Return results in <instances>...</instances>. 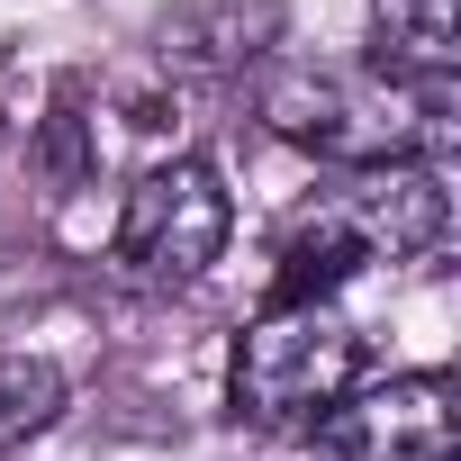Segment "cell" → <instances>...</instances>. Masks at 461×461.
I'll return each instance as SVG.
<instances>
[{
	"mask_svg": "<svg viewBox=\"0 0 461 461\" xmlns=\"http://www.w3.org/2000/svg\"><path fill=\"white\" fill-rule=\"evenodd\" d=\"M254 109L281 145L344 163V172L443 163V145H452V91H398L380 73H335V64H281Z\"/></svg>",
	"mask_w": 461,
	"mask_h": 461,
	"instance_id": "1",
	"label": "cell"
},
{
	"mask_svg": "<svg viewBox=\"0 0 461 461\" xmlns=\"http://www.w3.org/2000/svg\"><path fill=\"white\" fill-rule=\"evenodd\" d=\"M362 380V335L335 299L317 308H263L236 335V362H226V398L254 434H299L317 425L344 389Z\"/></svg>",
	"mask_w": 461,
	"mask_h": 461,
	"instance_id": "2",
	"label": "cell"
},
{
	"mask_svg": "<svg viewBox=\"0 0 461 461\" xmlns=\"http://www.w3.org/2000/svg\"><path fill=\"white\" fill-rule=\"evenodd\" d=\"M236 236V199H226L208 154H172L154 172H136V190L118 199V263L145 290H190L208 281V263Z\"/></svg>",
	"mask_w": 461,
	"mask_h": 461,
	"instance_id": "3",
	"label": "cell"
},
{
	"mask_svg": "<svg viewBox=\"0 0 461 461\" xmlns=\"http://www.w3.org/2000/svg\"><path fill=\"white\" fill-rule=\"evenodd\" d=\"M308 461H452V380L398 371V380L344 389L308 425Z\"/></svg>",
	"mask_w": 461,
	"mask_h": 461,
	"instance_id": "4",
	"label": "cell"
},
{
	"mask_svg": "<svg viewBox=\"0 0 461 461\" xmlns=\"http://www.w3.org/2000/svg\"><path fill=\"white\" fill-rule=\"evenodd\" d=\"M326 199L353 217V236L371 245V263H416V254L443 245V226H452L443 163H371V172H344Z\"/></svg>",
	"mask_w": 461,
	"mask_h": 461,
	"instance_id": "5",
	"label": "cell"
},
{
	"mask_svg": "<svg viewBox=\"0 0 461 461\" xmlns=\"http://www.w3.org/2000/svg\"><path fill=\"white\" fill-rule=\"evenodd\" d=\"M154 46L172 73H245L281 46V0H181Z\"/></svg>",
	"mask_w": 461,
	"mask_h": 461,
	"instance_id": "6",
	"label": "cell"
},
{
	"mask_svg": "<svg viewBox=\"0 0 461 461\" xmlns=\"http://www.w3.org/2000/svg\"><path fill=\"white\" fill-rule=\"evenodd\" d=\"M371 73L398 91H452L461 0H371Z\"/></svg>",
	"mask_w": 461,
	"mask_h": 461,
	"instance_id": "7",
	"label": "cell"
},
{
	"mask_svg": "<svg viewBox=\"0 0 461 461\" xmlns=\"http://www.w3.org/2000/svg\"><path fill=\"white\" fill-rule=\"evenodd\" d=\"M64 416V371L46 353H0V461Z\"/></svg>",
	"mask_w": 461,
	"mask_h": 461,
	"instance_id": "8",
	"label": "cell"
},
{
	"mask_svg": "<svg viewBox=\"0 0 461 461\" xmlns=\"http://www.w3.org/2000/svg\"><path fill=\"white\" fill-rule=\"evenodd\" d=\"M46 172H55V190H73V181L91 172V154H82V118H73V91H64L55 118H46Z\"/></svg>",
	"mask_w": 461,
	"mask_h": 461,
	"instance_id": "9",
	"label": "cell"
}]
</instances>
